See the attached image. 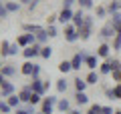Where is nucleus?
<instances>
[{
	"label": "nucleus",
	"mask_w": 121,
	"mask_h": 114,
	"mask_svg": "<svg viewBox=\"0 0 121 114\" xmlns=\"http://www.w3.org/2000/svg\"><path fill=\"white\" fill-rule=\"evenodd\" d=\"M95 20H97L95 16H89V14L85 16V22H83V26L79 28V38H81L83 42H85V40H89V38L93 36V28H95Z\"/></svg>",
	"instance_id": "1"
},
{
	"label": "nucleus",
	"mask_w": 121,
	"mask_h": 114,
	"mask_svg": "<svg viewBox=\"0 0 121 114\" xmlns=\"http://www.w3.org/2000/svg\"><path fill=\"white\" fill-rule=\"evenodd\" d=\"M99 38H101V42H109V40H113V38H115V28H113V24H111V20H109V18H107V22L101 26Z\"/></svg>",
	"instance_id": "2"
},
{
	"label": "nucleus",
	"mask_w": 121,
	"mask_h": 114,
	"mask_svg": "<svg viewBox=\"0 0 121 114\" xmlns=\"http://www.w3.org/2000/svg\"><path fill=\"white\" fill-rule=\"evenodd\" d=\"M63 34H65V40L69 44H75L77 40H81L79 38V28L75 24H65L63 26Z\"/></svg>",
	"instance_id": "3"
},
{
	"label": "nucleus",
	"mask_w": 121,
	"mask_h": 114,
	"mask_svg": "<svg viewBox=\"0 0 121 114\" xmlns=\"http://www.w3.org/2000/svg\"><path fill=\"white\" fill-rule=\"evenodd\" d=\"M89 56V52L87 50H79L73 54V58H71V66H73V72H79L81 70V66H85V58Z\"/></svg>",
	"instance_id": "4"
},
{
	"label": "nucleus",
	"mask_w": 121,
	"mask_h": 114,
	"mask_svg": "<svg viewBox=\"0 0 121 114\" xmlns=\"http://www.w3.org/2000/svg\"><path fill=\"white\" fill-rule=\"evenodd\" d=\"M56 102H59V98L56 96H44L43 98V102H40V112H44V114H52L55 112V108H56Z\"/></svg>",
	"instance_id": "5"
},
{
	"label": "nucleus",
	"mask_w": 121,
	"mask_h": 114,
	"mask_svg": "<svg viewBox=\"0 0 121 114\" xmlns=\"http://www.w3.org/2000/svg\"><path fill=\"white\" fill-rule=\"evenodd\" d=\"M40 50H43V44H32V46H26L22 48V56H24V60H35L40 56Z\"/></svg>",
	"instance_id": "6"
},
{
	"label": "nucleus",
	"mask_w": 121,
	"mask_h": 114,
	"mask_svg": "<svg viewBox=\"0 0 121 114\" xmlns=\"http://www.w3.org/2000/svg\"><path fill=\"white\" fill-rule=\"evenodd\" d=\"M12 94H16V86H14V82L6 80L4 84L0 86V98H2V100H6V98L12 96Z\"/></svg>",
	"instance_id": "7"
},
{
	"label": "nucleus",
	"mask_w": 121,
	"mask_h": 114,
	"mask_svg": "<svg viewBox=\"0 0 121 114\" xmlns=\"http://www.w3.org/2000/svg\"><path fill=\"white\" fill-rule=\"evenodd\" d=\"M73 14H75V10L73 8H63L59 12V18H56V22H59V24H71V22H73Z\"/></svg>",
	"instance_id": "8"
},
{
	"label": "nucleus",
	"mask_w": 121,
	"mask_h": 114,
	"mask_svg": "<svg viewBox=\"0 0 121 114\" xmlns=\"http://www.w3.org/2000/svg\"><path fill=\"white\" fill-rule=\"evenodd\" d=\"M32 88H30V84H24L20 90H18V98H20L22 104H30V98H32Z\"/></svg>",
	"instance_id": "9"
},
{
	"label": "nucleus",
	"mask_w": 121,
	"mask_h": 114,
	"mask_svg": "<svg viewBox=\"0 0 121 114\" xmlns=\"http://www.w3.org/2000/svg\"><path fill=\"white\" fill-rule=\"evenodd\" d=\"M111 50H113V48H111V44H109V42H101L99 46H97V52H95V54L99 56V58L107 60L109 56H111Z\"/></svg>",
	"instance_id": "10"
},
{
	"label": "nucleus",
	"mask_w": 121,
	"mask_h": 114,
	"mask_svg": "<svg viewBox=\"0 0 121 114\" xmlns=\"http://www.w3.org/2000/svg\"><path fill=\"white\" fill-rule=\"evenodd\" d=\"M30 88H32V92L40 94V96L47 94V90H44V80H40V78H30Z\"/></svg>",
	"instance_id": "11"
},
{
	"label": "nucleus",
	"mask_w": 121,
	"mask_h": 114,
	"mask_svg": "<svg viewBox=\"0 0 121 114\" xmlns=\"http://www.w3.org/2000/svg\"><path fill=\"white\" fill-rule=\"evenodd\" d=\"M99 56H97V54H89V56H87V58H85V66L87 68H89V70H99Z\"/></svg>",
	"instance_id": "12"
},
{
	"label": "nucleus",
	"mask_w": 121,
	"mask_h": 114,
	"mask_svg": "<svg viewBox=\"0 0 121 114\" xmlns=\"http://www.w3.org/2000/svg\"><path fill=\"white\" fill-rule=\"evenodd\" d=\"M85 10L83 8H79V10H75V14H73V22H71V24H75L77 26V28H81L83 26V22H85Z\"/></svg>",
	"instance_id": "13"
},
{
	"label": "nucleus",
	"mask_w": 121,
	"mask_h": 114,
	"mask_svg": "<svg viewBox=\"0 0 121 114\" xmlns=\"http://www.w3.org/2000/svg\"><path fill=\"white\" fill-rule=\"evenodd\" d=\"M85 80H87V84H89V86H97V82L101 80L99 70H89V74L85 76Z\"/></svg>",
	"instance_id": "14"
},
{
	"label": "nucleus",
	"mask_w": 121,
	"mask_h": 114,
	"mask_svg": "<svg viewBox=\"0 0 121 114\" xmlns=\"http://www.w3.org/2000/svg\"><path fill=\"white\" fill-rule=\"evenodd\" d=\"M0 72H2V74H4L6 78H8V80H10V78H14V76H16L18 68L14 66V64H8V62H6L4 66H2V70H0Z\"/></svg>",
	"instance_id": "15"
},
{
	"label": "nucleus",
	"mask_w": 121,
	"mask_h": 114,
	"mask_svg": "<svg viewBox=\"0 0 121 114\" xmlns=\"http://www.w3.org/2000/svg\"><path fill=\"white\" fill-rule=\"evenodd\" d=\"M32 70H35V62H32V60H24V62L20 64V74L32 76Z\"/></svg>",
	"instance_id": "16"
},
{
	"label": "nucleus",
	"mask_w": 121,
	"mask_h": 114,
	"mask_svg": "<svg viewBox=\"0 0 121 114\" xmlns=\"http://www.w3.org/2000/svg\"><path fill=\"white\" fill-rule=\"evenodd\" d=\"M55 88H56V92H59V94H65V92H67V88H69V82H67L65 76H60L59 80H55Z\"/></svg>",
	"instance_id": "17"
},
{
	"label": "nucleus",
	"mask_w": 121,
	"mask_h": 114,
	"mask_svg": "<svg viewBox=\"0 0 121 114\" xmlns=\"http://www.w3.org/2000/svg\"><path fill=\"white\" fill-rule=\"evenodd\" d=\"M56 110L63 114H69L71 112V102L67 100V98H59V102H56Z\"/></svg>",
	"instance_id": "18"
},
{
	"label": "nucleus",
	"mask_w": 121,
	"mask_h": 114,
	"mask_svg": "<svg viewBox=\"0 0 121 114\" xmlns=\"http://www.w3.org/2000/svg\"><path fill=\"white\" fill-rule=\"evenodd\" d=\"M73 86H75V92H85V90H87V86H89V84H87V80H85V78L77 76V78L73 80Z\"/></svg>",
	"instance_id": "19"
},
{
	"label": "nucleus",
	"mask_w": 121,
	"mask_h": 114,
	"mask_svg": "<svg viewBox=\"0 0 121 114\" xmlns=\"http://www.w3.org/2000/svg\"><path fill=\"white\" fill-rule=\"evenodd\" d=\"M109 20H111L113 28H115V34H121V12L111 14V16H109Z\"/></svg>",
	"instance_id": "20"
},
{
	"label": "nucleus",
	"mask_w": 121,
	"mask_h": 114,
	"mask_svg": "<svg viewBox=\"0 0 121 114\" xmlns=\"http://www.w3.org/2000/svg\"><path fill=\"white\" fill-rule=\"evenodd\" d=\"M111 72H113L111 62H109V60H103V62L99 64V74L101 76H111Z\"/></svg>",
	"instance_id": "21"
},
{
	"label": "nucleus",
	"mask_w": 121,
	"mask_h": 114,
	"mask_svg": "<svg viewBox=\"0 0 121 114\" xmlns=\"http://www.w3.org/2000/svg\"><path fill=\"white\" fill-rule=\"evenodd\" d=\"M107 12H109V16L121 12V0H111V2L107 4Z\"/></svg>",
	"instance_id": "22"
},
{
	"label": "nucleus",
	"mask_w": 121,
	"mask_h": 114,
	"mask_svg": "<svg viewBox=\"0 0 121 114\" xmlns=\"http://www.w3.org/2000/svg\"><path fill=\"white\" fill-rule=\"evenodd\" d=\"M75 104H79V106H87V104H89V96H87V92H75Z\"/></svg>",
	"instance_id": "23"
},
{
	"label": "nucleus",
	"mask_w": 121,
	"mask_h": 114,
	"mask_svg": "<svg viewBox=\"0 0 121 114\" xmlns=\"http://www.w3.org/2000/svg\"><path fill=\"white\" fill-rule=\"evenodd\" d=\"M10 44L12 42H8V40H2L0 42V58H8L10 56Z\"/></svg>",
	"instance_id": "24"
},
{
	"label": "nucleus",
	"mask_w": 121,
	"mask_h": 114,
	"mask_svg": "<svg viewBox=\"0 0 121 114\" xmlns=\"http://www.w3.org/2000/svg\"><path fill=\"white\" fill-rule=\"evenodd\" d=\"M59 72L60 74H69V72H73V66H71V60H60L59 62Z\"/></svg>",
	"instance_id": "25"
},
{
	"label": "nucleus",
	"mask_w": 121,
	"mask_h": 114,
	"mask_svg": "<svg viewBox=\"0 0 121 114\" xmlns=\"http://www.w3.org/2000/svg\"><path fill=\"white\" fill-rule=\"evenodd\" d=\"M48 38H51V36L47 34V28H43V30H39V32H36V42L43 44V46H44V44H48Z\"/></svg>",
	"instance_id": "26"
},
{
	"label": "nucleus",
	"mask_w": 121,
	"mask_h": 114,
	"mask_svg": "<svg viewBox=\"0 0 121 114\" xmlns=\"http://www.w3.org/2000/svg\"><path fill=\"white\" fill-rule=\"evenodd\" d=\"M6 102L12 106V110H16V108H20V106H22L20 98H18V92H16V94H12V96H8V98H6Z\"/></svg>",
	"instance_id": "27"
},
{
	"label": "nucleus",
	"mask_w": 121,
	"mask_h": 114,
	"mask_svg": "<svg viewBox=\"0 0 121 114\" xmlns=\"http://www.w3.org/2000/svg\"><path fill=\"white\" fill-rule=\"evenodd\" d=\"M6 4V10H8V14H12V12H18V10H20V2H18V0H10V2H4Z\"/></svg>",
	"instance_id": "28"
},
{
	"label": "nucleus",
	"mask_w": 121,
	"mask_h": 114,
	"mask_svg": "<svg viewBox=\"0 0 121 114\" xmlns=\"http://www.w3.org/2000/svg\"><path fill=\"white\" fill-rule=\"evenodd\" d=\"M107 16H109L107 6H97V8H95V18H97V20H105Z\"/></svg>",
	"instance_id": "29"
},
{
	"label": "nucleus",
	"mask_w": 121,
	"mask_h": 114,
	"mask_svg": "<svg viewBox=\"0 0 121 114\" xmlns=\"http://www.w3.org/2000/svg\"><path fill=\"white\" fill-rule=\"evenodd\" d=\"M77 4H79V8H83V10H93L95 8V0H79Z\"/></svg>",
	"instance_id": "30"
},
{
	"label": "nucleus",
	"mask_w": 121,
	"mask_h": 114,
	"mask_svg": "<svg viewBox=\"0 0 121 114\" xmlns=\"http://www.w3.org/2000/svg\"><path fill=\"white\" fill-rule=\"evenodd\" d=\"M43 28L44 26H40V24H22V30H24V32H32V34H36Z\"/></svg>",
	"instance_id": "31"
},
{
	"label": "nucleus",
	"mask_w": 121,
	"mask_h": 114,
	"mask_svg": "<svg viewBox=\"0 0 121 114\" xmlns=\"http://www.w3.org/2000/svg\"><path fill=\"white\" fill-rule=\"evenodd\" d=\"M111 48H113V52L121 50V34H115V38L111 40Z\"/></svg>",
	"instance_id": "32"
},
{
	"label": "nucleus",
	"mask_w": 121,
	"mask_h": 114,
	"mask_svg": "<svg viewBox=\"0 0 121 114\" xmlns=\"http://www.w3.org/2000/svg\"><path fill=\"white\" fill-rule=\"evenodd\" d=\"M51 56H52V46H48V44H44V46H43V50H40V58L48 60Z\"/></svg>",
	"instance_id": "33"
},
{
	"label": "nucleus",
	"mask_w": 121,
	"mask_h": 114,
	"mask_svg": "<svg viewBox=\"0 0 121 114\" xmlns=\"http://www.w3.org/2000/svg\"><path fill=\"white\" fill-rule=\"evenodd\" d=\"M10 112H14L12 106H10L6 100H0V114H10Z\"/></svg>",
	"instance_id": "34"
},
{
	"label": "nucleus",
	"mask_w": 121,
	"mask_h": 114,
	"mask_svg": "<svg viewBox=\"0 0 121 114\" xmlns=\"http://www.w3.org/2000/svg\"><path fill=\"white\" fill-rule=\"evenodd\" d=\"M47 34H48L51 38H56L60 32H59V28H56L55 24H47Z\"/></svg>",
	"instance_id": "35"
},
{
	"label": "nucleus",
	"mask_w": 121,
	"mask_h": 114,
	"mask_svg": "<svg viewBox=\"0 0 121 114\" xmlns=\"http://www.w3.org/2000/svg\"><path fill=\"white\" fill-rule=\"evenodd\" d=\"M4 18H8V10H6V4L0 0V20H4Z\"/></svg>",
	"instance_id": "36"
},
{
	"label": "nucleus",
	"mask_w": 121,
	"mask_h": 114,
	"mask_svg": "<svg viewBox=\"0 0 121 114\" xmlns=\"http://www.w3.org/2000/svg\"><path fill=\"white\" fill-rule=\"evenodd\" d=\"M20 46H18V42H12L10 44V56H16V54H20Z\"/></svg>",
	"instance_id": "37"
},
{
	"label": "nucleus",
	"mask_w": 121,
	"mask_h": 114,
	"mask_svg": "<svg viewBox=\"0 0 121 114\" xmlns=\"http://www.w3.org/2000/svg\"><path fill=\"white\" fill-rule=\"evenodd\" d=\"M113 100H121V84L113 86Z\"/></svg>",
	"instance_id": "38"
},
{
	"label": "nucleus",
	"mask_w": 121,
	"mask_h": 114,
	"mask_svg": "<svg viewBox=\"0 0 121 114\" xmlns=\"http://www.w3.org/2000/svg\"><path fill=\"white\" fill-rule=\"evenodd\" d=\"M111 78H113L115 84H121V70H113L111 72Z\"/></svg>",
	"instance_id": "39"
},
{
	"label": "nucleus",
	"mask_w": 121,
	"mask_h": 114,
	"mask_svg": "<svg viewBox=\"0 0 121 114\" xmlns=\"http://www.w3.org/2000/svg\"><path fill=\"white\" fill-rule=\"evenodd\" d=\"M101 108H103L101 104H91L89 106V112L91 114H101Z\"/></svg>",
	"instance_id": "40"
},
{
	"label": "nucleus",
	"mask_w": 121,
	"mask_h": 114,
	"mask_svg": "<svg viewBox=\"0 0 121 114\" xmlns=\"http://www.w3.org/2000/svg\"><path fill=\"white\" fill-rule=\"evenodd\" d=\"M40 70H43V68H40V64L35 62V70H32V76H30V78H40Z\"/></svg>",
	"instance_id": "41"
},
{
	"label": "nucleus",
	"mask_w": 121,
	"mask_h": 114,
	"mask_svg": "<svg viewBox=\"0 0 121 114\" xmlns=\"http://www.w3.org/2000/svg\"><path fill=\"white\" fill-rule=\"evenodd\" d=\"M103 92H105V96H107V100H113V88H109V86L103 84Z\"/></svg>",
	"instance_id": "42"
},
{
	"label": "nucleus",
	"mask_w": 121,
	"mask_h": 114,
	"mask_svg": "<svg viewBox=\"0 0 121 114\" xmlns=\"http://www.w3.org/2000/svg\"><path fill=\"white\" fill-rule=\"evenodd\" d=\"M79 0H63V8H73Z\"/></svg>",
	"instance_id": "43"
},
{
	"label": "nucleus",
	"mask_w": 121,
	"mask_h": 114,
	"mask_svg": "<svg viewBox=\"0 0 121 114\" xmlns=\"http://www.w3.org/2000/svg\"><path fill=\"white\" fill-rule=\"evenodd\" d=\"M14 114H32V112H30V110H28V108H26V106H24V104H22V106H20V108H16V110H14Z\"/></svg>",
	"instance_id": "44"
},
{
	"label": "nucleus",
	"mask_w": 121,
	"mask_h": 114,
	"mask_svg": "<svg viewBox=\"0 0 121 114\" xmlns=\"http://www.w3.org/2000/svg\"><path fill=\"white\" fill-rule=\"evenodd\" d=\"M101 114H115V110H113V106H103L101 108Z\"/></svg>",
	"instance_id": "45"
},
{
	"label": "nucleus",
	"mask_w": 121,
	"mask_h": 114,
	"mask_svg": "<svg viewBox=\"0 0 121 114\" xmlns=\"http://www.w3.org/2000/svg\"><path fill=\"white\" fill-rule=\"evenodd\" d=\"M56 18H59V14H52V16H48V18H47V24H55Z\"/></svg>",
	"instance_id": "46"
},
{
	"label": "nucleus",
	"mask_w": 121,
	"mask_h": 114,
	"mask_svg": "<svg viewBox=\"0 0 121 114\" xmlns=\"http://www.w3.org/2000/svg\"><path fill=\"white\" fill-rule=\"evenodd\" d=\"M39 2H40V0H32V2L28 4V10H35L36 6H39Z\"/></svg>",
	"instance_id": "47"
},
{
	"label": "nucleus",
	"mask_w": 121,
	"mask_h": 114,
	"mask_svg": "<svg viewBox=\"0 0 121 114\" xmlns=\"http://www.w3.org/2000/svg\"><path fill=\"white\" fill-rule=\"evenodd\" d=\"M6 80H8V78H6V76H4V74H2V72H0V86L4 84V82H6Z\"/></svg>",
	"instance_id": "48"
},
{
	"label": "nucleus",
	"mask_w": 121,
	"mask_h": 114,
	"mask_svg": "<svg viewBox=\"0 0 121 114\" xmlns=\"http://www.w3.org/2000/svg\"><path fill=\"white\" fill-rule=\"evenodd\" d=\"M48 88H51V80H44V90L48 92Z\"/></svg>",
	"instance_id": "49"
},
{
	"label": "nucleus",
	"mask_w": 121,
	"mask_h": 114,
	"mask_svg": "<svg viewBox=\"0 0 121 114\" xmlns=\"http://www.w3.org/2000/svg\"><path fill=\"white\" fill-rule=\"evenodd\" d=\"M18 2H20V4H26V6H28L30 2H32V0H18Z\"/></svg>",
	"instance_id": "50"
},
{
	"label": "nucleus",
	"mask_w": 121,
	"mask_h": 114,
	"mask_svg": "<svg viewBox=\"0 0 121 114\" xmlns=\"http://www.w3.org/2000/svg\"><path fill=\"white\" fill-rule=\"evenodd\" d=\"M69 114H83V112H81V110H71Z\"/></svg>",
	"instance_id": "51"
},
{
	"label": "nucleus",
	"mask_w": 121,
	"mask_h": 114,
	"mask_svg": "<svg viewBox=\"0 0 121 114\" xmlns=\"http://www.w3.org/2000/svg\"><path fill=\"white\" fill-rule=\"evenodd\" d=\"M2 66H4V62H2V60H0V70H2Z\"/></svg>",
	"instance_id": "52"
},
{
	"label": "nucleus",
	"mask_w": 121,
	"mask_h": 114,
	"mask_svg": "<svg viewBox=\"0 0 121 114\" xmlns=\"http://www.w3.org/2000/svg\"><path fill=\"white\" fill-rule=\"evenodd\" d=\"M115 114H121V110H115Z\"/></svg>",
	"instance_id": "53"
},
{
	"label": "nucleus",
	"mask_w": 121,
	"mask_h": 114,
	"mask_svg": "<svg viewBox=\"0 0 121 114\" xmlns=\"http://www.w3.org/2000/svg\"><path fill=\"white\" fill-rule=\"evenodd\" d=\"M36 114H44V112H40V110H39V112H36Z\"/></svg>",
	"instance_id": "54"
},
{
	"label": "nucleus",
	"mask_w": 121,
	"mask_h": 114,
	"mask_svg": "<svg viewBox=\"0 0 121 114\" xmlns=\"http://www.w3.org/2000/svg\"><path fill=\"white\" fill-rule=\"evenodd\" d=\"M85 114H91V112H85Z\"/></svg>",
	"instance_id": "55"
},
{
	"label": "nucleus",
	"mask_w": 121,
	"mask_h": 114,
	"mask_svg": "<svg viewBox=\"0 0 121 114\" xmlns=\"http://www.w3.org/2000/svg\"><path fill=\"white\" fill-rule=\"evenodd\" d=\"M0 100H2V98H0Z\"/></svg>",
	"instance_id": "56"
}]
</instances>
